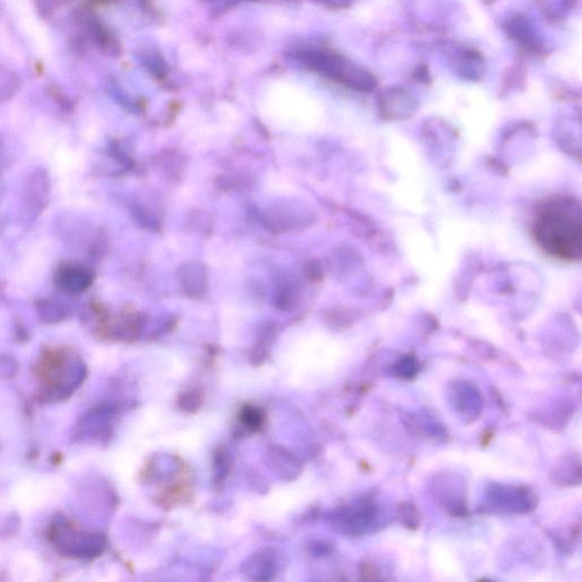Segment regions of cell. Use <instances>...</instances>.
Segmentation results:
<instances>
[{"instance_id":"6da1fadb","label":"cell","mask_w":582,"mask_h":582,"mask_svg":"<svg viewBox=\"0 0 582 582\" xmlns=\"http://www.w3.org/2000/svg\"><path fill=\"white\" fill-rule=\"evenodd\" d=\"M536 239L553 254L565 260L579 258L581 255V209L579 204L557 200L540 213L536 222Z\"/></svg>"},{"instance_id":"277c9868","label":"cell","mask_w":582,"mask_h":582,"mask_svg":"<svg viewBox=\"0 0 582 582\" xmlns=\"http://www.w3.org/2000/svg\"><path fill=\"white\" fill-rule=\"evenodd\" d=\"M248 567V572L256 574V580L272 579V576L276 572V564L269 556V554L260 553L256 556L252 557Z\"/></svg>"},{"instance_id":"5b68a950","label":"cell","mask_w":582,"mask_h":582,"mask_svg":"<svg viewBox=\"0 0 582 582\" xmlns=\"http://www.w3.org/2000/svg\"><path fill=\"white\" fill-rule=\"evenodd\" d=\"M241 421L244 422L246 427L250 430H258L262 427L264 416L260 408L247 406L241 412Z\"/></svg>"},{"instance_id":"8992f818","label":"cell","mask_w":582,"mask_h":582,"mask_svg":"<svg viewBox=\"0 0 582 582\" xmlns=\"http://www.w3.org/2000/svg\"><path fill=\"white\" fill-rule=\"evenodd\" d=\"M200 403H202V398H200V396L197 393L186 394L180 399L181 407L186 409V411H195V409L200 407Z\"/></svg>"},{"instance_id":"3957f363","label":"cell","mask_w":582,"mask_h":582,"mask_svg":"<svg viewBox=\"0 0 582 582\" xmlns=\"http://www.w3.org/2000/svg\"><path fill=\"white\" fill-rule=\"evenodd\" d=\"M182 285L188 294L198 296L206 288V273L204 267L197 263H188L181 269Z\"/></svg>"},{"instance_id":"7a4b0ae2","label":"cell","mask_w":582,"mask_h":582,"mask_svg":"<svg viewBox=\"0 0 582 582\" xmlns=\"http://www.w3.org/2000/svg\"><path fill=\"white\" fill-rule=\"evenodd\" d=\"M298 58L312 70L349 86L367 89L374 85L373 78L369 73L351 65L339 55L326 51H305Z\"/></svg>"}]
</instances>
